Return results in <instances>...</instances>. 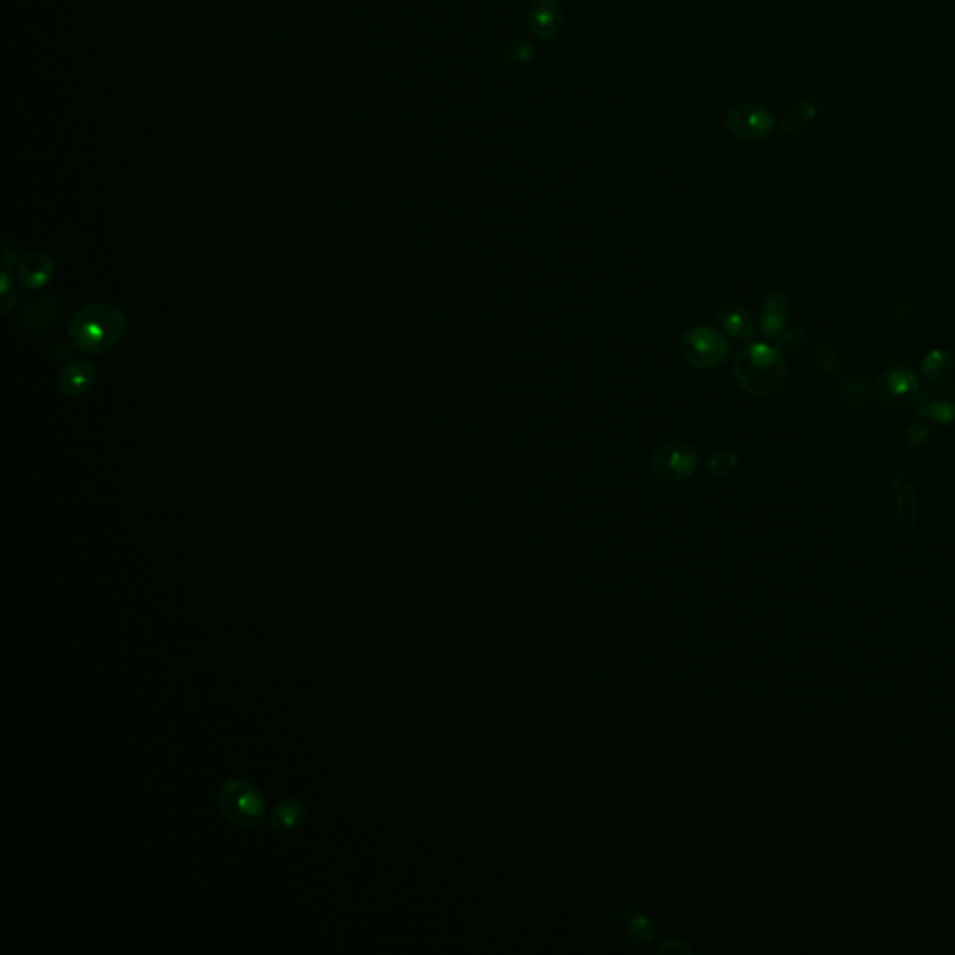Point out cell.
Segmentation results:
<instances>
[{
  "instance_id": "cell-1",
  "label": "cell",
  "mask_w": 955,
  "mask_h": 955,
  "mask_svg": "<svg viewBox=\"0 0 955 955\" xmlns=\"http://www.w3.org/2000/svg\"><path fill=\"white\" fill-rule=\"evenodd\" d=\"M734 375L739 387L756 398H771L786 385L788 366L784 355L769 344L745 347L734 364Z\"/></svg>"
},
{
  "instance_id": "cell-2",
  "label": "cell",
  "mask_w": 955,
  "mask_h": 955,
  "mask_svg": "<svg viewBox=\"0 0 955 955\" xmlns=\"http://www.w3.org/2000/svg\"><path fill=\"white\" fill-rule=\"evenodd\" d=\"M127 331L124 312L112 305H88L70 321L71 346L83 353H105L122 342Z\"/></svg>"
},
{
  "instance_id": "cell-3",
  "label": "cell",
  "mask_w": 955,
  "mask_h": 955,
  "mask_svg": "<svg viewBox=\"0 0 955 955\" xmlns=\"http://www.w3.org/2000/svg\"><path fill=\"white\" fill-rule=\"evenodd\" d=\"M224 817L241 829L260 827L267 817L262 791L245 780H230L219 791Z\"/></svg>"
},
{
  "instance_id": "cell-4",
  "label": "cell",
  "mask_w": 955,
  "mask_h": 955,
  "mask_svg": "<svg viewBox=\"0 0 955 955\" xmlns=\"http://www.w3.org/2000/svg\"><path fill=\"white\" fill-rule=\"evenodd\" d=\"M728 351L730 346L724 336L707 325L689 329L679 342V355L687 364L700 370L720 366V362L728 357Z\"/></svg>"
},
{
  "instance_id": "cell-5",
  "label": "cell",
  "mask_w": 955,
  "mask_h": 955,
  "mask_svg": "<svg viewBox=\"0 0 955 955\" xmlns=\"http://www.w3.org/2000/svg\"><path fill=\"white\" fill-rule=\"evenodd\" d=\"M920 381L911 368H888L877 377L873 394L892 411L909 409L920 396Z\"/></svg>"
},
{
  "instance_id": "cell-6",
  "label": "cell",
  "mask_w": 955,
  "mask_h": 955,
  "mask_svg": "<svg viewBox=\"0 0 955 955\" xmlns=\"http://www.w3.org/2000/svg\"><path fill=\"white\" fill-rule=\"evenodd\" d=\"M698 450L687 443H672L659 446L651 456V471L665 482H681L693 476L698 469Z\"/></svg>"
},
{
  "instance_id": "cell-7",
  "label": "cell",
  "mask_w": 955,
  "mask_h": 955,
  "mask_svg": "<svg viewBox=\"0 0 955 955\" xmlns=\"http://www.w3.org/2000/svg\"><path fill=\"white\" fill-rule=\"evenodd\" d=\"M775 116L760 103H741L726 114V127L737 139L765 142L775 131Z\"/></svg>"
},
{
  "instance_id": "cell-8",
  "label": "cell",
  "mask_w": 955,
  "mask_h": 955,
  "mask_svg": "<svg viewBox=\"0 0 955 955\" xmlns=\"http://www.w3.org/2000/svg\"><path fill=\"white\" fill-rule=\"evenodd\" d=\"M62 316H64L62 301L55 295H42L25 303L19 319L28 333L43 336L55 331L60 325Z\"/></svg>"
},
{
  "instance_id": "cell-9",
  "label": "cell",
  "mask_w": 955,
  "mask_h": 955,
  "mask_svg": "<svg viewBox=\"0 0 955 955\" xmlns=\"http://www.w3.org/2000/svg\"><path fill=\"white\" fill-rule=\"evenodd\" d=\"M916 407L918 416L950 426L955 422V388L946 387V383L928 385L920 390Z\"/></svg>"
},
{
  "instance_id": "cell-10",
  "label": "cell",
  "mask_w": 955,
  "mask_h": 955,
  "mask_svg": "<svg viewBox=\"0 0 955 955\" xmlns=\"http://www.w3.org/2000/svg\"><path fill=\"white\" fill-rule=\"evenodd\" d=\"M526 25L538 40H553L562 27V8L556 0H534L528 8Z\"/></svg>"
},
{
  "instance_id": "cell-11",
  "label": "cell",
  "mask_w": 955,
  "mask_h": 955,
  "mask_svg": "<svg viewBox=\"0 0 955 955\" xmlns=\"http://www.w3.org/2000/svg\"><path fill=\"white\" fill-rule=\"evenodd\" d=\"M789 303L784 293L769 291L760 305V331L767 340H776L788 329Z\"/></svg>"
},
{
  "instance_id": "cell-12",
  "label": "cell",
  "mask_w": 955,
  "mask_h": 955,
  "mask_svg": "<svg viewBox=\"0 0 955 955\" xmlns=\"http://www.w3.org/2000/svg\"><path fill=\"white\" fill-rule=\"evenodd\" d=\"M97 379L96 366L86 359L71 360L58 374V388L64 396L77 398L94 387Z\"/></svg>"
},
{
  "instance_id": "cell-13",
  "label": "cell",
  "mask_w": 955,
  "mask_h": 955,
  "mask_svg": "<svg viewBox=\"0 0 955 955\" xmlns=\"http://www.w3.org/2000/svg\"><path fill=\"white\" fill-rule=\"evenodd\" d=\"M17 275H19V280L30 290H42L55 275V263H53L49 254H45L42 250H36V252H30L21 260L19 267H17Z\"/></svg>"
},
{
  "instance_id": "cell-14",
  "label": "cell",
  "mask_w": 955,
  "mask_h": 955,
  "mask_svg": "<svg viewBox=\"0 0 955 955\" xmlns=\"http://www.w3.org/2000/svg\"><path fill=\"white\" fill-rule=\"evenodd\" d=\"M717 321L724 333L735 340H750L756 334V321L745 306L722 303L717 308Z\"/></svg>"
},
{
  "instance_id": "cell-15",
  "label": "cell",
  "mask_w": 955,
  "mask_h": 955,
  "mask_svg": "<svg viewBox=\"0 0 955 955\" xmlns=\"http://www.w3.org/2000/svg\"><path fill=\"white\" fill-rule=\"evenodd\" d=\"M892 495H894V504H896V512L901 523L907 526L916 525L920 519L918 499H916L913 485L901 474L900 469H896L892 474Z\"/></svg>"
},
{
  "instance_id": "cell-16",
  "label": "cell",
  "mask_w": 955,
  "mask_h": 955,
  "mask_svg": "<svg viewBox=\"0 0 955 955\" xmlns=\"http://www.w3.org/2000/svg\"><path fill=\"white\" fill-rule=\"evenodd\" d=\"M955 372V357L948 349H931L920 362V375L928 385L948 383Z\"/></svg>"
},
{
  "instance_id": "cell-17",
  "label": "cell",
  "mask_w": 955,
  "mask_h": 955,
  "mask_svg": "<svg viewBox=\"0 0 955 955\" xmlns=\"http://www.w3.org/2000/svg\"><path fill=\"white\" fill-rule=\"evenodd\" d=\"M817 114H819V101L812 99V97L803 99V101L793 103L788 111L784 112L778 127L784 135L795 137V135H801L803 131H806L810 125L816 122Z\"/></svg>"
},
{
  "instance_id": "cell-18",
  "label": "cell",
  "mask_w": 955,
  "mask_h": 955,
  "mask_svg": "<svg viewBox=\"0 0 955 955\" xmlns=\"http://www.w3.org/2000/svg\"><path fill=\"white\" fill-rule=\"evenodd\" d=\"M305 816L303 803L295 801V799H288V801H282L273 808V812L269 816V823L275 831L290 832L303 825Z\"/></svg>"
},
{
  "instance_id": "cell-19",
  "label": "cell",
  "mask_w": 955,
  "mask_h": 955,
  "mask_svg": "<svg viewBox=\"0 0 955 955\" xmlns=\"http://www.w3.org/2000/svg\"><path fill=\"white\" fill-rule=\"evenodd\" d=\"M536 55H538L536 43L528 42V40H517V42L508 43L502 49L500 60L504 64H512V66H525L528 62H532Z\"/></svg>"
},
{
  "instance_id": "cell-20",
  "label": "cell",
  "mask_w": 955,
  "mask_h": 955,
  "mask_svg": "<svg viewBox=\"0 0 955 955\" xmlns=\"http://www.w3.org/2000/svg\"><path fill=\"white\" fill-rule=\"evenodd\" d=\"M737 467H739V457L734 450H719V452L711 454L706 463L707 474L713 476V478L730 476V474H734Z\"/></svg>"
},
{
  "instance_id": "cell-21",
  "label": "cell",
  "mask_w": 955,
  "mask_h": 955,
  "mask_svg": "<svg viewBox=\"0 0 955 955\" xmlns=\"http://www.w3.org/2000/svg\"><path fill=\"white\" fill-rule=\"evenodd\" d=\"M812 364L816 366V370H819L821 374H836L840 370V355L834 347L829 346V344H821L814 349L812 353Z\"/></svg>"
},
{
  "instance_id": "cell-22",
  "label": "cell",
  "mask_w": 955,
  "mask_h": 955,
  "mask_svg": "<svg viewBox=\"0 0 955 955\" xmlns=\"http://www.w3.org/2000/svg\"><path fill=\"white\" fill-rule=\"evenodd\" d=\"M840 394H842L845 402L851 403V405H860V403L868 402L870 388H868V383L864 379L853 377V379H845L844 383L840 385Z\"/></svg>"
},
{
  "instance_id": "cell-23",
  "label": "cell",
  "mask_w": 955,
  "mask_h": 955,
  "mask_svg": "<svg viewBox=\"0 0 955 955\" xmlns=\"http://www.w3.org/2000/svg\"><path fill=\"white\" fill-rule=\"evenodd\" d=\"M804 342H806V331L804 329H791V331H784L776 338V349L782 353V355H789V353H797L801 347H803Z\"/></svg>"
},
{
  "instance_id": "cell-24",
  "label": "cell",
  "mask_w": 955,
  "mask_h": 955,
  "mask_svg": "<svg viewBox=\"0 0 955 955\" xmlns=\"http://www.w3.org/2000/svg\"><path fill=\"white\" fill-rule=\"evenodd\" d=\"M929 433H931V428H929L928 418L924 416H918L914 420L913 424L907 428L905 431V441H907V446L909 448H918L922 444L928 441Z\"/></svg>"
}]
</instances>
